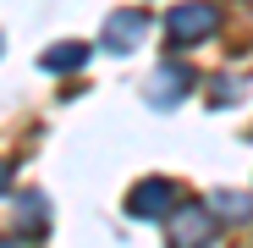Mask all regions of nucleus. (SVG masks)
<instances>
[{
  "label": "nucleus",
  "mask_w": 253,
  "mask_h": 248,
  "mask_svg": "<svg viewBox=\"0 0 253 248\" xmlns=\"http://www.w3.org/2000/svg\"><path fill=\"white\" fill-rule=\"evenodd\" d=\"M209 28H215V11H209V6H176L171 17H165V33H171L176 45H182V39L209 33Z\"/></svg>",
  "instance_id": "obj_1"
},
{
  "label": "nucleus",
  "mask_w": 253,
  "mask_h": 248,
  "mask_svg": "<svg viewBox=\"0 0 253 248\" xmlns=\"http://www.w3.org/2000/svg\"><path fill=\"white\" fill-rule=\"evenodd\" d=\"M209 226H215V221H209V210H198V204H193V210H182V215H176L171 243H176V248H198V243L209 237Z\"/></svg>",
  "instance_id": "obj_2"
},
{
  "label": "nucleus",
  "mask_w": 253,
  "mask_h": 248,
  "mask_svg": "<svg viewBox=\"0 0 253 248\" xmlns=\"http://www.w3.org/2000/svg\"><path fill=\"white\" fill-rule=\"evenodd\" d=\"M143 28H149V17H143V11H121V17H110L105 39H110L116 50H132L138 39H143Z\"/></svg>",
  "instance_id": "obj_3"
},
{
  "label": "nucleus",
  "mask_w": 253,
  "mask_h": 248,
  "mask_svg": "<svg viewBox=\"0 0 253 248\" xmlns=\"http://www.w3.org/2000/svg\"><path fill=\"white\" fill-rule=\"evenodd\" d=\"M165 204H171V188H165V182H143L132 198H126V210H132V215H160Z\"/></svg>",
  "instance_id": "obj_4"
},
{
  "label": "nucleus",
  "mask_w": 253,
  "mask_h": 248,
  "mask_svg": "<svg viewBox=\"0 0 253 248\" xmlns=\"http://www.w3.org/2000/svg\"><path fill=\"white\" fill-rule=\"evenodd\" d=\"M187 83H193V77H187L182 66H165V72L154 77V105H176V99H182V89H187Z\"/></svg>",
  "instance_id": "obj_5"
},
{
  "label": "nucleus",
  "mask_w": 253,
  "mask_h": 248,
  "mask_svg": "<svg viewBox=\"0 0 253 248\" xmlns=\"http://www.w3.org/2000/svg\"><path fill=\"white\" fill-rule=\"evenodd\" d=\"M83 61H88V50H83V45H55V50L44 55L50 72H66V66H83Z\"/></svg>",
  "instance_id": "obj_6"
},
{
  "label": "nucleus",
  "mask_w": 253,
  "mask_h": 248,
  "mask_svg": "<svg viewBox=\"0 0 253 248\" xmlns=\"http://www.w3.org/2000/svg\"><path fill=\"white\" fill-rule=\"evenodd\" d=\"M215 204H220L226 215H253V198H242V193H220Z\"/></svg>",
  "instance_id": "obj_7"
}]
</instances>
